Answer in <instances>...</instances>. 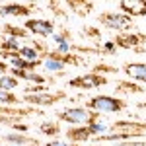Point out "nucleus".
Segmentation results:
<instances>
[{
	"instance_id": "1",
	"label": "nucleus",
	"mask_w": 146,
	"mask_h": 146,
	"mask_svg": "<svg viewBox=\"0 0 146 146\" xmlns=\"http://www.w3.org/2000/svg\"><path fill=\"white\" fill-rule=\"evenodd\" d=\"M56 117L64 123L72 125V127H86V125L103 121L100 113L92 111L88 107H64V109L56 111Z\"/></svg>"
},
{
	"instance_id": "2",
	"label": "nucleus",
	"mask_w": 146,
	"mask_h": 146,
	"mask_svg": "<svg viewBox=\"0 0 146 146\" xmlns=\"http://www.w3.org/2000/svg\"><path fill=\"white\" fill-rule=\"evenodd\" d=\"M86 107L92 111L105 115V113H121L129 107V101L115 98V96H94L86 101Z\"/></svg>"
},
{
	"instance_id": "3",
	"label": "nucleus",
	"mask_w": 146,
	"mask_h": 146,
	"mask_svg": "<svg viewBox=\"0 0 146 146\" xmlns=\"http://www.w3.org/2000/svg\"><path fill=\"white\" fill-rule=\"evenodd\" d=\"M98 22L105 27V29H111V31H119V33H125V31H131L133 27V18L127 16L123 12H101L98 16Z\"/></svg>"
},
{
	"instance_id": "4",
	"label": "nucleus",
	"mask_w": 146,
	"mask_h": 146,
	"mask_svg": "<svg viewBox=\"0 0 146 146\" xmlns=\"http://www.w3.org/2000/svg\"><path fill=\"white\" fill-rule=\"evenodd\" d=\"M68 94L64 90H47V92H39V94H23L22 101H27L29 105H55L58 101L66 100Z\"/></svg>"
},
{
	"instance_id": "5",
	"label": "nucleus",
	"mask_w": 146,
	"mask_h": 146,
	"mask_svg": "<svg viewBox=\"0 0 146 146\" xmlns=\"http://www.w3.org/2000/svg\"><path fill=\"white\" fill-rule=\"evenodd\" d=\"M113 43L117 45V49H133L135 53H142L146 43V35L140 31H125V33L115 35Z\"/></svg>"
},
{
	"instance_id": "6",
	"label": "nucleus",
	"mask_w": 146,
	"mask_h": 146,
	"mask_svg": "<svg viewBox=\"0 0 146 146\" xmlns=\"http://www.w3.org/2000/svg\"><path fill=\"white\" fill-rule=\"evenodd\" d=\"M105 84H107V78L101 74H96V72L80 74V76L68 80V88H74V90H94V88H100Z\"/></svg>"
},
{
	"instance_id": "7",
	"label": "nucleus",
	"mask_w": 146,
	"mask_h": 146,
	"mask_svg": "<svg viewBox=\"0 0 146 146\" xmlns=\"http://www.w3.org/2000/svg\"><path fill=\"white\" fill-rule=\"evenodd\" d=\"M23 27L29 31V35H37V37H53L56 33L55 22L43 20V18H29L25 20Z\"/></svg>"
},
{
	"instance_id": "8",
	"label": "nucleus",
	"mask_w": 146,
	"mask_h": 146,
	"mask_svg": "<svg viewBox=\"0 0 146 146\" xmlns=\"http://www.w3.org/2000/svg\"><path fill=\"white\" fill-rule=\"evenodd\" d=\"M35 4H20V2H8L0 4V18L2 16H16V18H27L33 14Z\"/></svg>"
},
{
	"instance_id": "9",
	"label": "nucleus",
	"mask_w": 146,
	"mask_h": 146,
	"mask_svg": "<svg viewBox=\"0 0 146 146\" xmlns=\"http://www.w3.org/2000/svg\"><path fill=\"white\" fill-rule=\"evenodd\" d=\"M121 70L127 74L129 80L146 84V62H123Z\"/></svg>"
},
{
	"instance_id": "10",
	"label": "nucleus",
	"mask_w": 146,
	"mask_h": 146,
	"mask_svg": "<svg viewBox=\"0 0 146 146\" xmlns=\"http://www.w3.org/2000/svg\"><path fill=\"white\" fill-rule=\"evenodd\" d=\"M119 8L123 14L131 16V18L146 16V2H142V0H123V2H119Z\"/></svg>"
},
{
	"instance_id": "11",
	"label": "nucleus",
	"mask_w": 146,
	"mask_h": 146,
	"mask_svg": "<svg viewBox=\"0 0 146 146\" xmlns=\"http://www.w3.org/2000/svg\"><path fill=\"white\" fill-rule=\"evenodd\" d=\"M66 136H68V142H72V144H80V142H86V140L92 138L90 131H88V125L86 127H72V129H68Z\"/></svg>"
},
{
	"instance_id": "12",
	"label": "nucleus",
	"mask_w": 146,
	"mask_h": 146,
	"mask_svg": "<svg viewBox=\"0 0 146 146\" xmlns=\"http://www.w3.org/2000/svg\"><path fill=\"white\" fill-rule=\"evenodd\" d=\"M4 142L6 144H14V146H39V140L37 138H31V136H25V135H18V133L6 135L4 136Z\"/></svg>"
},
{
	"instance_id": "13",
	"label": "nucleus",
	"mask_w": 146,
	"mask_h": 146,
	"mask_svg": "<svg viewBox=\"0 0 146 146\" xmlns=\"http://www.w3.org/2000/svg\"><path fill=\"white\" fill-rule=\"evenodd\" d=\"M22 45H20V39H14V37H4L0 41V55H20Z\"/></svg>"
},
{
	"instance_id": "14",
	"label": "nucleus",
	"mask_w": 146,
	"mask_h": 146,
	"mask_svg": "<svg viewBox=\"0 0 146 146\" xmlns=\"http://www.w3.org/2000/svg\"><path fill=\"white\" fill-rule=\"evenodd\" d=\"M43 68H45L47 72H64L66 64L60 62L58 58H55V56L51 55V49H49L45 53V56H43Z\"/></svg>"
},
{
	"instance_id": "15",
	"label": "nucleus",
	"mask_w": 146,
	"mask_h": 146,
	"mask_svg": "<svg viewBox=\"0 0 146 146\" xmlns=\"http://www.w3.org/2000/svg\"><path fill=\"white\" fill-rule=\"evenodd\" d=\"M0 29L4 31V37H14V39H20V41L29 37V31L25 27L14 25V23H4V25H0Z\"/></svg>"
},
{
	"instance_id": "16",
	"label": "nucleus",
	"mask_w": 146,
	"mask_h": 146,
	"mask_svg": "<svg viewBox=\"0 0 146 146\" xmlns=\"http://www.w3.org/2000/svg\"><path fill=\"white\" fill-rule=\"evenodd\" d=\"M94 2H82V0H70L66 2V8L70 12H74L76 16H88L92 10H94Z\"/></svg>"
},
{
	"instance_id": "17",
	"label": "nucleus",
	"mask_w": 146,
	"mask_h": 146,
	"mask_svg": "<svg viewBox=\"0 0 146 146\" xmlns=\"http://www.w3.org/2000/svg\"><path fill=\"white\" fill-rule=\"evenodd\" d=\"M115 90L121 92V94H142L144 88L131 82V80H119V82H115Z\"/></svg>"
},
{
	"instance_id": "18",
	"label": "nucleus",
	"mask_w": 146,
	"mask_h": 146,
	"mask_svg": "<svg viewBox=\"0 0 146 146\" xmlns=\"http://www.w3.org/2000/svg\"><path fill=\"white\" fill-rule=\"evenodd\" d=\"M39 131L47 136H56V135H60V125L56 121H41Z\"/></svg>"
},
{
	"instance_id": "19",
	"label": "nucleus",
	"mask_w": 146,
	"mask_h": 146,
	"mask_svg": "<svg viewBox=\"0 0 146 146\" xmlns=\"http://www.w3.org/2000/svg\"><path fill=\"white\" fill-rule=\"evenodd\" d=\"M18 86H20V80L14 78L12 74H4V76H0V90L12 92V90H16Z\"/></svg>"
},
{
	"instance_id": "20",
	"label": "nucleus",
	"mask_w": 146,
	"mask_h": 146,
	"mask_svg": "<svg viewBox=\"0 0 146 146\" xmlns=\"http://www.w3.org/2000/svg\"><path fill=\"white\" fill-rule=\"evenodd\" d=\"M20 103H22L20 96H16L14 92L0 90V105H20Z\"/></svg>"
},
{
	"instance_id": "21",
	"label": "nucleus",
	"mask_w": 146,
	"mask_h": 146,
	"mask_svg": "<svg viewBox=\"0 0 146 146\" xmlns=\"http://www.w3.org/2000/svg\"><path fill=\"white\" fill-rule=\"evenodd\" d=\"M20 56H22V58H25V60H31V62L41 60V55H39V53L33 49V45H23L22 51H20Z\"/></svg>"
},
{
	"instance_id": "22",
	"label": "nucleus",
	"mask_w": 146,
	"mask_h": 146,
	"mask_svg": "<svg viewBox=\"0 0 146 146\" xmlns=\"http://www.w3.org/2000/svg\"><path fill=\"white\" fill-rule=\"evenodd\" d=\"M82 35H84L86 39H92V41H100V37H101L100 29H98V27H92V25H86V27L82 29Z\"/></svg>"
},
{
	"instance_id": "23",
	"label": "nucleus",
	"mask_w": 146,
	"mask_h": 146,
	"mask_svg": "<svg viewBox=\"0 0 146 146\" xmlns=\"http://www.w3.org/2000/svg\"><path fill=\"white\" fill-rule=\"evenodd\" d=\"M100 53H101V55H115V53H117V45L113 43V39H111V41H105V43H101Z\"/></svg>"
},
{
	"instance_id": "24",
	"label": "nucleus",
	"mask_w": 146,
	"mask_h": 146,
	"mask_svg": "<svg viewBox=\"0 0 146 146\" xmlns=\"http://www.w3.org/2000/svg\"><path fill=\"white\" fill-rule=\"evenodd\" d=\"M115 70H117L115 66H111V64H105V62H100L98 66L92 68V72H96V74H101V76H103V74H109V72H115Z\"/></svg>"
},
{
	"instance_id": "25",
	"label": "nucleus",
	"mask_w": 146,
	"mask_h": 146,
	"mask_svg": "<svg viewBox=\"0 0 146 146\" xmlns=\"http://www.w3.org/2000/svg\"><path fill=\"white\" fill-rule=\"evenodd\" d=\"M45 146H78V144H72V142H64V140H51V142H47Z\"/></svg>"
},
{
	"instance_id": "26",
	"label": "nucleus",
	"mask_w": 146,
	"mask_h": 146,
	"mask_svg": "<svg viewBox=\"0 0 146 146\" xmlns=\"http://www.w3.org/2000/svg\"><path fill=\"white\" fill-rule=\"evenodd\" d=\"M6 72H8V64H6L4 60H0V76H4Z\"/></svg>"
}]
</instances>
